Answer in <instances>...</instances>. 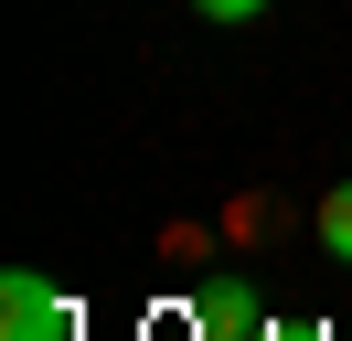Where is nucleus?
Returning a JSON list of instances; mask_svg holds the SVG:
<instances>
[{
  "mask_svg": "<svg viewBox=\"0 0 352 341\" xmlns=\"http://www.w3.org/2000/svg\"><path fill=\"white\" fill-rule=\"evenodd\" d=\"M267 341H331V320H267Z\"/></svg>",
  "mask_w": 352,
  "mask_h": 341,
  "instance_id": "39448f33",
  "label": "nucleus"
},
{
  "mask_svg": "<svg viewBox=\"0 0 352 341\" xmlns=\"http://www.w3.org/2000/svg\"><path fill=\"white\" fill-rule=\"evenodd\" d=\"M192 11H203V21H256L267 0H192Z\"/></svg>",
  "mask_w": 352,
  "mask_h": 341,
  "instance_id": "20e7f679",
  "label": "nucleus"
},
{
  "mask_svg": "<svg viewBox=\"0 0 352 341\" xmlns=\"http://www.w3.org/2000/svg\"><path fill=\"white\" fill-rule=\"evenodd\" d=\"M192 341H267V309L245 277H203L192 288Z\"/></svg>",
  "mask_w": 352,
  "mask_h": 341,
  "instance_id": "f03ea898",
  "label": "nucleus"
},
{
  "mask_svg": "<svg viewBox=\"0 0 352 341\" xmlns=\"http://www.w3.org/2000/svg\"><path fill=\"white\" fill-rule=\"evenodd\" d=\"M75 331H86V309H75L43 267H11V277H0V341H75Z\"/></svg>",
  "mask_w": 352,
  "mask_h": 341,
  "instance_id": "f257e3e1",
  "label": "nucleus"
},
{
  "mask_svg": "<svg viewBox=\"0 0 352 341\" xmlns=\"http://www.w3.org/2000/svg\"><path fill=\"white\" fill-rule=\"evenodd\" d=\"M320 256H331V267H352V182L320 192Z\"/></svg>",
  "mask_w": 352,
  "mask_h": 341,
  "instance_id": "7ed1b4c3",
  "label": "nucleus"
}]
</instances>
